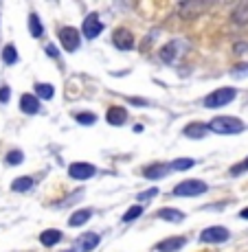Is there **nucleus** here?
<instances>
[{
	"instance_id": "21",
	"label": "nucleus",
	"mask_w": 248,
	"mask_h": 252,
	"mask_svg": "<svg viewBox=\"0 0 248 252\" xmlns=\"http://www.w3.org/2000/svg\"><path fill=\"white\" fill-rule=\"evenodd\" d=\"M31 187H33V178H29V176L16 178V180L11 182V189H13L16 193H27Z\"/></svg>"
},
{
	"instance_id": "19",
	"label": "nucleus",
	"mask_w": 248,
	"mask_h": 252,
	"mask_svg": "<svg viewBox=\"0 0 248 252\" xmlns=\"http://www.w3.org/2000/svg\"><path fill=\"white\" fill-rule=\"evenodd\" d=\"M29 31H31L33 37H42V35H44V27H42L40 16H37V13H31V16H29Z\"/></svg>"
},
{
	"instance_id": "17",
	"label": "nucleus",
	"mask_w": 248,
	"mask_h": 252,
	"mask_svg": "<svg viewBox=\"0 0 248 252\" xmlns=\"http://www.w3.org/2000/svg\"><path fill=\"white\" fill-rule=\"evenodd\" d=\"M92 217V211H88V208H84V211H75L71 215V220H68V224L72 226V228H77V226H81V224H86Z\"/></svg>"
},
{
	"instance_id": "13",
	"label": "nucleus",
	"mask_w": 248,
	"mask_h": 252,
	"mask_svg": "<svg viewBox=\"0 0 248 252\" xmlns=\"http://www.w3.org/2000/svg\"><path fill=\"white\" fill-rule=\"evenodd\" d=\"M20 110L24 114H37L40 112V99L35 94H22L20 96Z\"/></svg>"
},
{
	"instance_id": "12",
	"label": "nucleus",
	"mask_w": 248,
	"mask_h": 252,
	"mask_svg": "<svg viewBox=\"0 0 248 252\" xmlns=\"http://www.w3.org/2000/svg\"><path fill=\"white\" fill-rule=\"evenodd\" d=\"M77 246H79V252H90V250H95L97 246H99V235L97 232H84V235L77 239Z\"/></svg>"
},
{
	"instance_id": "11",
	"label": "nucleus",
	"mask_w": 248,
	"mask_h": 252,
	"mask_svg": "<svg viewBox=\"0 0 248 252\" xmlns=\"http://www.w3.org/2000/svg\"><path fill=\"white\" fill-rule=\"evenodd\" d=\"M184 244H187L184 237H169V239H163L160 244H156V252H176V250H180Z\"/></svg>"
},
{
	"instance_id": "32",
	"label": "nucleus",
	"mask_w": 248,
	"mask_h": 252,
	"mask_svg": "<svg viewBox=\"0 0 248 252\" xmlns=\"http://www.w3.org/2000/svg\"><path fill=\"white\" fill-rule=\"evenodd\" d=\"M46 55L53 57V60H57V57H60V53H57V48L53 46V44H48V46H46Z\"/></svg>"
},
{
	"instance_id": "16",
	"label": "nucleus",
	"mask_w": 248,
	"mask_h": 252,
	"mask_svg": "<svg viewBox=\"0 0 248 252\" xmlns=\"http://www.w3.org/2000/svg\"><path fill=\"white\" fill-rule=\"evenodd\" d=\"M40 241H42V246H57L62 241V232L60 230H55V228H51V230H44L40 235Z\"/></svg>"
},
{
	"instance_id": "3",
	"label": "nucleus",
	"mask_w": 248,
	"mask_h": 252,
	"mask_svg": "<svg viewBox=\"0 0 248 252\" xmlns=\"http://www.w3.org/2000/svg\"><path fill=\"white\" fill-rule=\"evenodd\" d=\"M235 88H217L213 90L211 94L204 99V108H222V105H228L233 99H235Z\"/></svg>"
},
{
	"instance_id": "28",
	"label": "nucleus",
	"mask_w": 248,
	"mask_h": 252,
	"mask_svg": "<svg viewBox=\"0 0 248 252\" xmlns=\"http://www.w3.org/2000/svg\"><path fill=\"white\" fill-rule=\"evenodd\" d=\"M24 160V154L22 152H9L7 154V162L9 164H20Z\"/></svg>"
},
{
	"instance_id": "22",
	"label": "nucleus",
	"mask_w": 248,
	"mask_h": 252,
	"mask_svg": "<svg viewBox=\"0 0 248 252\" xmlns=\"http://www.w3.org/2000/svg\"><path fill=\"white\" fill-rule=\"evenodd\" d=\"M53 94H55V88H53L51 84H35V96L37 99H53Z\"/></svg>"
},
{
	"instance_id": "8",
	"label": "nucleus",
	"mask_w": 248,
	"mask_h": 252,
	"mask_svg": "<svg viewBox=\"0 0 248 252\" xmlns=\"http://www.w3.org/2000/svg\"><path fill=\"white\" fill-rule=\"evenodd\" d=\"M97 173L95 164H88V162H72L71 167H68V176L72 178V180H88Z\"/></svg>"
},
{
	"instance_id": "1",
	"label": "nucleus",
	"mask_w": 248,
	"mask_h": 252,
	"mask_svg": "<svg viewBox=\"0 0 248 252\" xmlns=\"http://www.w3.org/2000/svg\"><path fill=\"white\" fill-rule=\"evenodd\" d=\"M209 125V132L213 134H222V136H226V134H240L244 132V123H242L237 116H215V119L211 121Z\"/></svg>"
},
{
	"instance_id": "10",
	"label": "nucleus",
	"mask_w": 248,
	"mask_h": 252,
	"mask_svg": "<svg viewBox=\"0 0 248 252\" xmlns=\"http://www.w3.org/2000/svg\"><path fill=\"white\" fill-rule=\"evenodd\" d=\"M169 169H172V164L154 162V164H149V167H145L143 176H145V178H149V180H158V178H165V176H167Z\"/></svg>"
},
{
	"instance_id": "4",
	"label": "nucleus",
	"mask_w": 248,
	"mask_h": 252,
	"mask_svg": "<svg viewBox=\"0 0 248 252\" xmlns=\"http://www.w3.org/2000/svg\"><path fill=\"white\" fill-rule=\"evenodd\" d=\"M158 55H160V60L165 62V64H178L180 62V57H182V42H178V40H172L169 44H165L163 48L158 51Z\"/></svg>"
},
{
	"instance_id": "31",
	"label": "nucleus",
	"mask_w": 248,
	"mask_h": 252,
	"mask_svg": "<svg viewBox=\"0 0 248 252\" xmlns=\"http://www.w3.org/2000/svg\"><path fill=\"white\" fill-rule=\"evenodd\" d=\"M233 75H235V77H244V75H248V64L235 66V68H233Z\"/></svg>"
},
{
	"instance_id": "29",
	"label": "nucleus",
	"mask_w": 248,
	"mask_h": 252,
	"mask_svg": "<svg viewBox=\"0 0 248 252\" xmlns=\"http://www.w3.org/2000/svg\"><path fill=\"white\" fill-rule=\"evenodd\" d=\"M244 171H248V158H246V160H242L240 164H235V167L231 169V176H240V173H244Z\"/></svg>"
},
{
	"instance_id": "2",
	"label": "nucleus",
	"mask_w": 248,
	"mask_h": 252,
	"mask_svg": "<svg viewBox=\"0 0 248 252\" xmlns=\"http://www.w3.org/2000/svg\"><path fill=\"white\" fill-rule=\"evenodd\" d=\"M207 189H209L207 182H202V180H184L174 187V195L176 197H198V195H204Z\"/></svg>"
},
{
	"instance_id": "15",
	"label": "nucleus",
	"mask_w": 248,
	"mask_h": 252,
	"mask_svg": "<svg viewBox=\"0 0 248 252\" xmlns=\"http://www.w3.org/2000/svg\"><path fill=\"white\" fill-rule=\"evenodd\" d=\"M125 121H128V112H125L123 108H119V105H112V108L108 110V123L110 125L119 127V125H123Z\"/></svg>"
},
{
	"instance_id": "26",
	"label": "nucleus",
	"mask_w": 248,
	"mask_h": 252,
	"mask_svg": "<svg viewBox=\"0 0 248 252\" xmlns=\"http://www.w3.org/2000/svg\"><path fill=\"white\" fill-rule=\"evenodd\" d=\"M75 119H77V123H81V125H95L97 116L92 114V112H79Z\"/></svg>"
},
{
	"instance_id": "30",
	"label": "nucleus",
	"mask_w": 248,
	"mask_h": 252,
	"mask_svg": "<svg viewBox=\"0 0 248 252\" xmlns=\"http://www.w3.org/2000/svg\"><path fill=\"white\" fill-rule=\"evenodd\" d=\"M9 99H11V88L2 86V88H0V103H7Z\"/></svg>"
},
{
	"instance_id": "5",
	"label": "nucleus",
	"mask_w": 248,
	"mask_h": 252,
	"mask_svg": "<svg viewBox=\"0 0 248 252\" xmlns=\"http://www.w3.org/2000/svg\"><path fill=\"white\" fill-rule=\"evenodd\" d=\"M200 239L204 244H224L228 241V228L224 226H211V228H204Z\"/></svg>"
},
{
	"instance_id": "18",
	"label": "nucleus",
	"mask_w": 248,
	"mask_h": 252,
	"mask_svg": "<svg viewBox=\"0 0 248 252\" xmlns=\"http://www.w3.org/2000/svg\"><path fill=\"white\" fill-rule=\"evenodd\" d=\"M158 220H165V221H182L184 220V215L180 211H176V208H160L158 211Z\"/></svg>"
},
{
	"instance_id": "9",
	"label": "nucleus",
	"mask_w": 248,
	"mask_h": 252,
	"mask_svg": "<svg viewBox=\"0 0 248 252\" xmlns=\"http://www.w3.org/2000/svg\"><path fill=\"white\" fill-rule=\"evenodd\" d=\"M112 42H114L116 48H121V51L134 48V35L130 31H125V29H116L114 35H112Z\"/></svg>"
},
{
	"instance_id": "27",
	"label": "nucleus",
	"mask_w": 248,
	"mask_h": 252,
	"mask_svg": "<svg viewBox=\"0 0 248 252\" xmlns=\"http://www.w3.org/2000/svg\"><path fill=\"white\" fill-rule=\"evenodd\" d=\"M158 195V189H147V191L139 193V204H143V202H149L152 197Z\"/></svg>"
},
{
	"instance_id": "14",
	"label": "nucleus",
	"mask_w": 248,
	"mask_h": 252,
	"mask_svg": "<svg viewBox=\"0 0 248 252\" xmlns=\"http://www.w3.org/2000/svg\"><path fill=\"white\" fill-rule=\"evenodd\" d=\"M207 132H209V125L207 123H189L187 127H184V136H189L193 140L204 138V136H207Z\"/></svg>"
},
{
	"instance_id": "24",
	"label": "nucleus",
	"mask_w": 248,
	"mask_h": 252,
	"mask_svg": "<svg viewBox=\"0 0 248 252\" xmlns=\"http://www.w3.org/2000/svg\"><path fill=\"white\" fill-rule=\"evenodd\" d=\"M196 160L193 158H178V160L172 162V169H176V171H187V169H191Z\"/></svg>"
},
{
	"instance_id": "23",
	"label": "nucleus",
	"mask_w": 248,
	"mask_h": 252,
	"mask_svg": "<svg viewBox=\"0 0 248 252\" xmlns=\"http://www.w3.org/2000/svg\"><path fill=\"white\" fill-rule=\"evenodd\" d=\"M2 62L7 66H11V64H16L18 62V53H16V46L13 44H7L2 48Z\"/></svg>"
},
{
	"instance_id": "33",
	"label": "nucleus",
	"mask_w": 248,
	"mask_h": 252,
	"mask_svg": "<svg viewBox=\"0 0 248 252\" xmlns=\"http://www.w3.org/2000/svg\"><path fill=\"white\" fill-rule=\"evenodd\" d=\"M240 217H242V220H248V206H246V208H244V211H242V213H240Z\"/></svg>"
},
{
	"instance_id": "20",
	"label": "nucleus",
	"mask_w": 248,
	"mask_h": 252,
	"mask_svg": "<svg viewBox=\"0 0 248 252\" xmlns=\"http://www.w3.org/2000/svg\"><path fill=\"white\" fill-rule=\"evenodd\" d=\"M233 22H237V24L248 22V0H244V2H240L235 7V11H233Z\"/></svg>"
},
{
	"instance_id": "25",
	"label": "nucleus",
	"mask_w": 248,
	"mask_h": 252,
	"mask_svg": "<svg viewBox=\"0 0 248 252\" xmlns=\"http://www.w3.org/2000/svg\"><path fill=\"white\" fill-rule=\"evenodd\" d=\"M141 215H143V204H134V206H130L128 213L123 215V221H134L136 217H141Z\"/></svg>"
},
{
	"instance_id": "6",
	"label": "nucleus",
	"mask_w": 248,
	"mask_h": 252,
	"mask_svg": "<svg viewBox=\"0 0 248 252\" xmlns=\"http://www.w3.org/2000/svg\"><path fill=\"white\" fill-rule=\"evenodd\" d=\"M60 42H62V46L66 48L68 53H72V51H77L79 48V31L77 29H72V27H64V29H60Z\"/></svg>"
},
{
	"instance_id": "7",
	"label": "nucleus",
	"mask_w": 248,
	"mask_h": 252,
	"mask_svg": "<svg viewBox=\"0 0 248 252\" xmlns=\"http://www.w3.org/2000/svg\"><path fill=\"white\" fill-rule=\"evenodd\" d=\"M101 31H104V22L99 20L97 13H90L84 20V24H81V33H84V37H88V40H95L97 35H101Z\"/></svg>"
}]
</instances>
